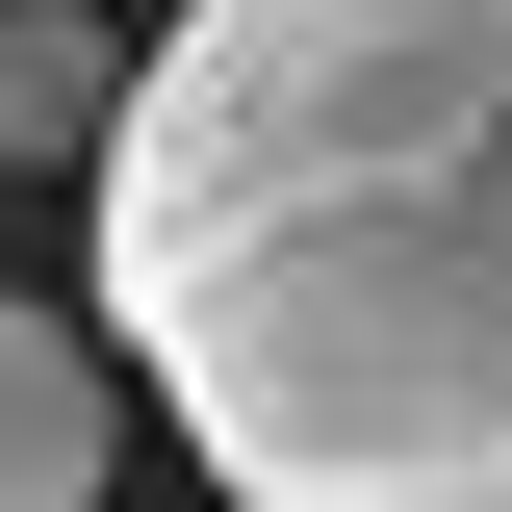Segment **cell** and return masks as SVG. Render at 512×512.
<instances>
[{"label":"cell","instance_id":"obj_1","mask_svg":"<svg viewBox=\"0 0 512 512\" xmlns=\"http://www.w3.org/2000/svg\"><path fill=\"white\" fill-rule=\"evenodd\" d=\"M103 359L231 512H512V0H180L103 128Z\"/></svg>","mask_w":512,"mask_h":512},{"label":"cell","instance_id":"obj_2","mask_svg":"<svg viewBox=\"0 0 512 512\" xmlns=\"http://www.w3.org/2000/svg\"><path fill=\"white\" fill-rule=\"evenodd\" d=\"M103 461H128V359L0 282V512H103Z\"/></svg>","mask_w":512,"mask_h":512},{"label":"cell","instance_id":"obj_3","mask_svg":"<svg viewBox=\"0 0 512 512\" xmlns=\"http://www.w3.org/2000/svg\"><path fill=\"white\" fill-rule=\"evenodd\" d=\"M103 128H128L103 0H0V180H52V154H103Z\"/></svg>","mask_w":512,"mask_h":512}]
</instances>
